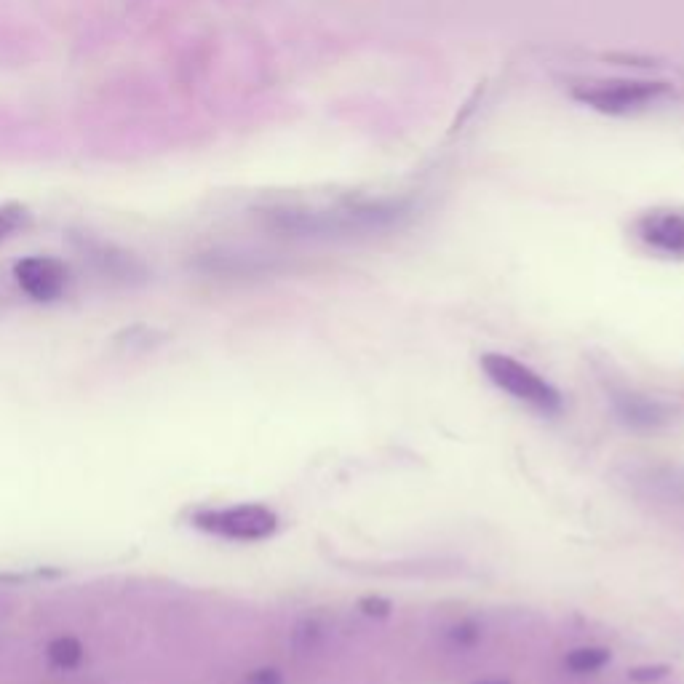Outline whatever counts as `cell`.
<instances>
[{
  "label": "cell",
  "mask_w": 684,
  "mask_h": 684,
  "mask_svg": "<svg viewBox=\"0 0 684 684\" xmlns=\"http://www.w3.org/2000/svg\"><path fill=\"white\" fill-rule=\"evenodd\" d=\"M246 684H281V674L276 668H260L246 676Z\"/></svg>",
  "instance_id": "obj_12"
},
{
  "label": "cell",
  "mask_w": 684,
  "mask_h": 684,
  "mask_svg": "<svg viewBox=\"0 0 684 684\" xmlns=\"http://www.w3.org/2000/svg\"><path fill=\"white\" fill-rule=\"evenodd\" d=\"M476 684H508V682H500V679H484V682H476Z\"/></svg>",
  "instance_id": "obj_14"
},
{
  "label": "cell",
  "mask_w": 684,
  "mask_h": 684,
  "mask_svg": "<svg viewBox=\"0 0 684 684\" xmlns=\"http://www.w3.org/2000/svg\"><path fill=\"white\" fill-rule=\"evenodd\" d=\"M636 238L660 257L684 260V212L658 209L647 212L636 222Z\"/></svg>",
  "instance_id": "obj_5"
},
{
  "label": "cell",
  "mask_w": 684,
  "mask_h": 684,
  "mask_svg": "<svg viewBox=\"0 0 684 684\" xmlns=\"http://www.w3.org/2000/svg\"><path fill=\"white\" fill-rule=\"evenodd\" d=\"M86 254L89 260L94 262V268L102 273V276L113 278V281H121V284H142L147 278L145 265L134 257V254L123 252V249H115L110 244H97L86 246Z\"/></svg>",
  "instance_id": "obj_6"
},
{
  "label": "cell",
  "mask_w": 684,
  "mask_h": 684,
  "mask_svg": "<svg viewBox=\"0 0 684 684\" xmlns=\"http://www.w3.org/2000/svg\"><path fill=\"white\" fill-rule=\"evenodd\" d=\"M27 209L25 206H19V204H3L0 206V241L3 238H9L11 233L17 228H22L27 222Z\"/></svg>",
  "instance_id": "obj_10"
},
{
  "label": "cell",
  "mask_w": 684,
  "mask_h": 684,
  "mask_svg": "<svg viewBox=\"0 0 684 684\" xmlns=\"http://www.w3.org/2000/svg\"><path fill=\"white\" fill-rule=\"evenodd\" d=\"M46 658L51 660V666L70 671V668L81 666L83 660V644L75 636H59L46 647Z\"/></svg>",
  "instance_id": "obj_9"
},
{
  "label": "cell",
  "mask_w": 684,
  "mask_h": 684,
  "mask_svg": "<svg viewBox=\"0 0 684 684\" xmlns=\"http://www.w3.org/2000/svg\"><path fill=\"white\" fill-rule=\"evenodd\" d=\"M615 404H618L620 417L631 425H658L666 420L663 407L655 404V401L644 399V396H634V393H628V396H620Z\"/></svg>",
  "instance_id": "obj_7"
},
{
  "label": "cell",
  "mask_w": 684,
  "mask_h": 684,
  "mask_svg": "<svg viewBox=\"0 0 684 684\" xmlns=\"http://www.w3.org/2000/svg\"><path fill=\"white\" fill-rule=\"evenodd\" d=\"M193 527L238 543H257L278 530V516L265 505L244 503L230 508H206L193 516Z\"/></svg>",
  "instance_id": "obj_3"
},
{
  "label": "cell",
  "mask_w": 684,
  "mask_h": 684,
  "mask_svg": "<svg viewBox=\"0 0 684 684\" xmlns=\"http://www.w3.org/2000/svg\"><path fill=\"white\" fill-rule=\"evenodd\" d=\"M19 289L35 302H54L70 284V270L57 257H25L14 265Z\"/></svg>",
  "instance_id": "obj_4"
},
{
  "label": "cell",
  "mask_w": 684,
  "mask_h": 684,
  "mask_svg": "<svg viewBox=\"0 0 684 684\" xmlns=\"http://www.w3.org/2000/svg\"><path fill=\"white\" fill-rule=\"evenodd\" d=\"M607 663H610V650H607V647H594V644H588V647H575V650L567 652V658H564V668L580 676L596 674V671H602Z\"/></svg>",
  "instance_id": "obj_8"
},
{
  "label": "cell",
  "mask_w": 684,
  "mask_h": 684,
  "mask_svg": "<svg viewBox=\"0 0 684 684\" xmlns=\"http://www.w3.org/2000/svg\"><path fill=\"white\" fill-rule=\"evenodd\" d=\"M404 217L399 204H340L313 209V206H273L262 212L270 230L292 238H351L361 233H380Z\"/></svg>",
  "instance_id": "obj_1"
},
{
  "label": "cell",
  "mask_w": 684,
  "mask_h": 684,
  "mask_svg": "<svg viewBox=\"0 0 684 684\" xmlns=\"http://www.w3.org/2000/svg\"><path fill=\"white\" fill-rule=\"evenodd\" d=\"M481 369L492 383L513 396L516 401L530 404L543 415H559L562 412V393L554 385L546 383L535 369L524 367L522 361L503 356V353H487L481 356Z\"/></svg>",
  "instance_id": "obj_2"
},
{
  "label": "cell",
  "mask_w": 684,
  "mask_h": 684,
  "mask_svg": "<svg viewBox=\"0 0 684 684\" xmlns=\"http://www.w3.org/2000/svg\"><path fill=\"white\" fill-rule=\"evenodd\" d=\"M668 674V668L666 666H647V668H634L631 671V679L634 682H652V679H660V676H666Z\"/></svg>",
  "instance_id": "obj_13"
},
{
  "label": "cell",
  "mask_w": 684,
  "mask_h": 684,
  "mask_svg": "<svg viewBox=\"0 0 684 684\" xmlns=\"http://www.w3.org/2000/svg\"><path fill=\"white\" fill-rule=\"evenodd\" d=\"M359 610L369 618H385V615H391V602L380 599V596H367L359 602Z\"/></svg>",
  "instance_id": "obj_11"
}]
</instances>
